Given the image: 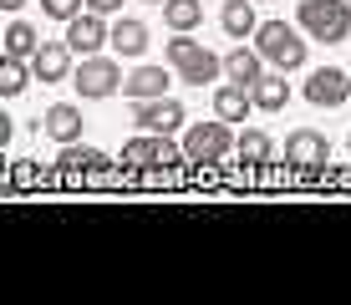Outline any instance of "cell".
<instances>
[{
    "mask_svg": "<svg viewBox=\"0 0 351 305\" xmlns=\"http://www.w3.org/2000/svg\"><path fill=\"white\" fill-rule=\"evenodd\" d=\"M295 21H300V31H306L311 41H326V46H336V41L351 36V5L346 0H300Z\"/></svg>",
    "mask_w": 351,
    "mask_h": 305,
    "instance_id": "6da1fadb",
    "label": "cell"
},
{
    "mask_svg": "<svg viewBox=\"0 0 351 305\" xmlns=\"http://www.w3.org/2000/svg\"><path fill=\"white\" fill-rule=\"evenodd\" d=\"M255 46H260V56L270 61L275 71H300L306 66V36L295 26H285V21H260Z\"/></svg>",
    "mask_w": 351,
    "mask_h": 305,
    "instance_id": "7a4b0ae2",
    "label": "cell"
},
{
    "mask_svg": "<svg viewBox=\"0 0 351 305\" xmlns=\"http://www.w3.org/2000/svg\"><path fill=\"white\" fill-rule=\"evenodd\" d=\"M123 82H128V77H123V66H117V56H102V51L82 56V66L71 71V87L87 97V102H102V97H112Z\"/></svg>",
    "mask_w": 351,
    "mask_h": 305,
    "instance_id": "3957f363",
    "label": "cell"
},
{
    "mask_svg": "<svg viewBox=\"0 0 351 305\" xmlns=\"http://www.w3.org/2000/svg\"><path fill=\"white\" fill-rule=\"evenodd\" d=\"M123 163L128 168H178V163H189V153L184 148H173V138L168 132H143V138H128L123 143Z\"/></svg>",
    "mask_w": 351,
    "mask_h": 305,
    "instance_id": "277c9868",
    "label": "cell"
},
{
    "mask_svg": "<svg viewBox=\"0 0 351 305\" xmlns=\"http://www.w3.org/2000/svg\"><path fill=\"white\" fill-rule=\"evenodd\" d=\"M234 132H229V122L224 117H214V122H193V127L184 132V153H189V163H219V158L234 148Z\"/></svg>",
    "mask_w": 351,
    "mask_h": 305,
    "instance_id": "5b68a950",
    "label": "cell"
},
{
    "mask_svg": "<svg viewBox=\"0 0 351 305\" xmlns=\"http://www.w3.org/2000/svg\"><path fill=\"white\" fill-rule=\"evenodd\" d=\"M285 163L295 168V173H326V163H331V143H326V132L316 127H295L285 138Z\"/></svg>",
    "mask_w": 351,
    "mask_h": 305,
    "instance_id": "8992f818",
    "label": "cell"
},
{
    "mask_svg": "<svg viewBox=\"0 0 351 305\" xmlns=\"http://www.w3.org/2000/svg\"><path fill=\"white\" fill-rule=\"evenodd\" d=\"M132 122H138L143 132H168V138H173L189 117H184V102H178V97H153V102H132Z\"/></svg>",
    "mask_w": 351,
    "mask_h": 305,
    "instance_id": "52a82bcc",
    "label": "cell"
},
{
    "mask_svg": "<svg viewBox=\"0 0 351 305\" xmlns=\"http://www.w3.org/2000/svg\"><path fill=\"white\" fill-rule=\"evenodd\" d=\"M66 46L77 56H92V51H102V46H112V31H107L102 10H82V16H71L66 21Z\"/></svg>",
    "mask_w": 351,
    "mask_h": 305,
    "instance_id": "ba28073f",
    "label": "cell"
},
{
    "mask_svg": "<svg viewBox=\"0 0 351 305\" xmlns=\"http://www.w3.org/2000/svg\"><path fill=\"white\" fill-rule=\"evenodd\" d=\"M346 97H351V77L341 66H321V71L306 77V102L311 107H341Z\"/></svg>",
    "mask_w": 351,
    "mask_h": 305,
    "instance_id": "9c48e42d",
    "label": "cell"
},
{
    "mask_svg": "<svg viewBox=\"0 0 351 305\" xmlns=\"http://www.w3.org/2000/svg\"><path fill=\"white\" fill-rule=\"evenodd\" d=\"M71 46H66V36L62 41H41V51L31 56V71H36V82H66L71 77Z\"/></svg>",
    "mask_w": 351,
    "mask_h": 305,
    "instance_id": "30bf717a",
    "label": "cell"
},
{
    "mask_svg": "<svg viewBox=\"0 0 351 305\" xmlns=\"http://www.w3.org/2000/svg\"><path fill=\"white\" fill-rule=\"evenodd\" d=\"M56 163H62V173H71V178H102L112 158L97 153V148H82V143H62V158H56Z\"/></svg>",
    "mask_w": 351,
    "mask_h": 305,
    "instance_id": "8fae6325",
    "label": "cell"
},
{
    "mask_svg": "<svg viewBox=\"0 0 351 305\" xmlns=\"http://www.w3.org/2000/svg\"><path fill=\"white\" fill-rule=\"evenodd\" d=\"M41 132L51 143H82V107L51 102V107H46V117H41Z\"/></svg>",
    "mask_w": 351,
    "mask_h": 305,
    "instance_id": "7c38bea8",
    "label": "cell"
},
{
    "mask_svg": "<svg viewBox=\"0 0 351 305\" xmlns=\"http://www.w3.org/2000/svg\"><path fill=\"white\" fill-rule=\"evenodd\" d=\"M219 77H224V56H214L209 46H193L178 61V82H189V87H204V82H219Z\"/></svg>",
    "mask_w": 351,
    "mask_h": 305,
    "instance_id": "4fadbf2b",
    "label": "cell"
},
{
    "mask_svg": "<svg viewBox=\"0 0 351 305\" xmlns=\"http://www.w3.org/2000/svg\"><path fill=\"white\" fill-rule=\"evenodd\" d=\"M250 112H255V92H250L245 82H224V87H214V117L245 122Z\"/></svg>",
    "mask_w": 351,
    "mask_h": 305,
    "instance_id": "5bb4252c",
    "label": "cell"
},
{
    "mask_svg": "<svg viewBox=\"0 0 351 305\" xmlns=\"http://www.w3.org/2000/svg\"><path fill=\"white\" fill-rule=\"evenodd\" d=\"M265 66H270V61L260 56V46H245V41L224 56V77L229 82H245V87H255V82L265 77Z\"/></svg>",
    "mask_w": 351,
    "mask_h": 305,
    "instance_id": "9a60e30c",
    "label": "cell"
},
{
    "mask_svg": "<svg viewBox=\"0 0 351 305\" xmlns=\"http://www.w3.org/2000/svg\"><path fill=\"white\" fill-rule=\"evenodd\" d=\"M123 97H128V102H153V97H168V71H163V66H138V71L123 82Z\"/></svg>",
    "mask_w": 351,
    "mask_h": 305,
    "instance_id": "2e32d148",
    "label": "cell"
},
{
    "mask_svg": "<svg viewBox=\"0 0 351 305\" xmlns=\"http://www.w3.org/2000/svg\"><path fill=\"white\" fill-rule=\"evenodd\" d=\"M219 26L229 41H250V36L260 31V21H255V0H229V5L219 10Z\"/></svg>",
    "mask_w": 351,
    "mask_h": 305,
    "instance_id": "e0dca14e",
    "label": "cell"
},
{
    "mask_svg": "<svg viewBox=\"0 0 351 305\" xmlns=\"http://www.w3.org/2000/svg\"><path fill=\"white\" fill-rule=\"evenodd\" d=\"M250 92H255V107H260V112H285V102H290L285 71H265V77H260Z\"/></svg>",
    "mask_w": 351,
    "mask_h": 305,
    "instance_id": "ac0fdd59",
    "label": "cell"
},
{
    "mask_svg": "<svg viewBox=\"0 0 351 305\" xmlns=\"http://www.w3.org/2000/svg\"><path fill=\"white\" fill-rule=\"evenodd\" d=\"M112 51L117 56H143V51H148V26H143L138 16H123L112 26Z\"/></svg>",
    "mask_w": 351,
    "mask_h": 305,
    "instance_id": "d6986e66",
    "label": "cell"
},
{
    "mask_svg": "<svg viewBox=\"0 0 351 305\" xmlns=\"http://www.w3.org/2000/svg\"><path fill=\"white\" fill-rule=\"evenodd\" d=\"M163 21L168 31H193L204 21V0H163Z\"/></svg>",
    "mask_w": 351,
    "mask_h": 305,
    "instance_id": "ffe728a7",
    "label": "cell"
},
{
    "mask_svg": "<svg viewBox=\"0 0 351 305\" xmlns=\"http://www.w3.org/2000/svg\"><path fill=\"white\" fill-rule=\"evenodd\" d=\"M31 77H36V71L26 66V56H5V61H0V97H21Z\"/></svg>",
    "mask_w": 351,
    "mask_h": 305,
    "instance_id": "44dd1931",
    "label": "cell"
},
{
    "mask_svg": "<svg viewBox=\"0 0 351 305\" xmlns=\"http://www.w3.org/2000/svg\"><path fill=\"white\" fill-rule=\"evenodd\" d=\"M234 153H239V163H250V168H260V163H270V138H265L260 127H250V132H239V143H234Z\"/></svg>",
    "mask_w": 351,
    "mask_h": 305,
    "instance_id": "7402d4cb",
    "label": "cell"
},
{
    "mask_svg": "<svg viewBox=\"0 0 351 305\" xmlns=\"http://www.w3.org/2000/svg\"><path fill=\"white\" fill-rule=\"evenodd\" d=\"M41 51V41H36V26H26V21H10V31H5V56H36Z\"/></svg>",
    "mask_w": 351,
    "mask_h": 305,
    "instance_id": "603a6c76",
    "label": "cell"
},
{
    "mask_svg": "<svg viewBox=\"0 0 351 305\" xmlns=\"http://www.w3.org/2000/svg\"><path fill=\"white\" fill-rule=\"evenodd\" d=\"M82 5H87V0H41V16H51V21H71V16H82Z\"/></svg>",
    "mask_w": 351,
    "mask_h": 305,
    "instance_id": "cb8c5ba5",
    "label": "cell"
},
{
    "mask_svg": "<svg viewBox=\"0 0 351 305\" xmlns=\"http://www.w3.org/2000/svg\"><path fill=\"white\" fill-rule=\"evenodd\" d=\"M193 46H199V41H189V31H173V41L163 46V56H168V61H173V66H178V61H184V56L193 51Z\"/></svg>",
    "mask_w": 351,
    "mask_h": 305,
    "instance_id": "d4e9b609",
    "label": "cell"
},
{
    "mask_svg": "<svg viewBox=\"0 0 351 305\" xmlns=\"http://www.w3.org/2000/svg\"><path fill=\"white\" fill-rule=\"evenodd\" d=\"M87 10H102V16H117V10H123V0H87Z\"/></svg>",
    "mask_w": 351,
    "mask_h": 305,
    "instance_id": "484cf974",
    "label": "cell"
},
{
    "mask_svg": "<svg viewBox=\"0 0 351 305\" xmlns=\"http://www.w3.org/2000/svg\"><path fill=\"white\" fill-rule=\"evenodd\" d=\"M0 5H5V10H21V5H26V0H0Z\"/></svg>",
    "mask_w": 351,
    "mask_h": 305,
    "instance_id": "4316f807",
    "label": "cell"
},
{
    "mask_svg": "<svg viewBox=\"0 0 351 305\" xmlns=\"http://www.w3.org/2000/svg\"><path fill=\"white\" fill-rule=\"evenodd\" d=\"M148 5H163V0H148Z\"/></svg>",
    "mask_w": 351,
    "mask_h": 305,
    "instance_id": "83f0119b",
    "label": "cell"
},
{
    "mask_svg": "<svg viewBox=\"0 0 351 305\" xmlns=\"http://www.w3.org/2000/svg\"><path fill=\"white\" fill-rule=\"evenodd\" d=\"M346 153H351V138H346Z\"/></svg>",
    "mask_w": 351,
    "mask_h": 305,
    "instance_id": "f1b7e54d",
    "label": "cell"
}]
</instances>
